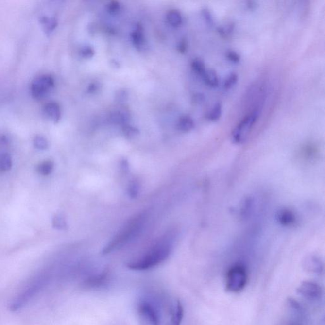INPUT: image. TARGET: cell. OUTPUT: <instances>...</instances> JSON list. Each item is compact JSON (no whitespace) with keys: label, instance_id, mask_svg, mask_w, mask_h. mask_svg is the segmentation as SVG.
I'll list each match as a JSON object with an SVG mask.
<instances>
[{"label":"cell","instance_id":"cell-1","mask_svg":"<svg viewBox=\"0 0 325 325\" xmlns=\"http://www.w3.org/2000/svg\"><path fill=\"white\" fill-rule=\"evenodd\" d=\"M171 253L170 244L161 243L153 248L142 257L127 264V268L132 270L144 271L154 268L166 260Z\"/></svg>","mask_w":325,"mask_h":325},{"label":"cell","instance_id":"cell-2","mask_svg":"<svg viewBox=\"0 0 325 325\" xmlns=\"http://www.w3.org/2000/svg\"><path fill=\"white\" fill-rule=\"evenodd\" d=\"M144 215H139L130 221L122 230L119 232L115 237L111 240L103 250V254H107L113 252V250L120 249L128 243L130 239L137 235L141 230L143 223L144 222Z\"/></svg>","mask_w":325,"mask_h":325},{"label":"cell","instance_id":"cell-3","mask_svg":"<svg viewBox=\"0 0 325 325\" xmlns=\"http://www.w3.org/2000/svg\"><path fill=\"white\" fill-rule=\"evenodd\" d=\"M49 278L46 274H41L31 281L26 288L13 300L10 305L12 311L21 309L33 298L40 292L47 284Z\"/></svg>","mask_w":325,"mask_h":325},{"label":"cell","instance_id":"cell-4","mask_svg":"<svg viewBox=\"0 0 325 325\" xmlns=\"http://www.w3.org/2000/svg\"><path fill=\"white\" fill-rule=\"evenodd\" d=\"M262 109H253L241 120L234 128L231 134V139L236 144L245 142L250 132L261 115Z\"/></svg>","mask_w":325,"mask_h":325},{"label":"cell","instance_id":"cell-5","mask_svg":"<svg viewBox=\"0 0 325 325\" xmlns=\"http://www.w3.org/2000/svg\"><path fill=\"white\" fill-rule=\"evenodd\" d=\"M247 282V271L243 265H234L229 269L225 281L226 289L229 292H239L245 289Z\"/></svg>","mask_w":325,"mask_h":325},{"label":"cell","instance_id":"cell-6","mask_svg":"<svg viewBox=\"0 0 325 325\" xmlns=\"http://www.w3.org/2000/svg\"><path fill=\"white\" fill-rule=\"evenodd\" d=\"M137 312L143 325H161L160 314L156 306L148 299H140Z\"/></svg>","mask_w":325,"mask_h":325},{"label":"cell","instance_id":"cell-7","mask_svg":"<svg viewBox=\"0 0 325 325\" xmlns=\"http://www.w3.org/2000/svg\"><path fill=\"white\" fill-rule=\"evenodd\" d=\"M54 86L55 82L52 76L43 74L33 81L31 85V94L34 99L40 100L47 96Z\"/></svg>","mask_w":325,"mask_h":325},{"label":"cell","instance_id":"cell-8","mask_svg":"<svg viewBox=\"0 0 325 325\" xmlns=\"http://www.w3.org/2000/svg\"><path fill=\"white\" fill-rule=\"evenodd\" d=\"M287 318L283 325H302L306 317L303 306L293 298L290 297L286 301Z\"/></svg>","mask_w":325,"mask_h":325},{"label":"cell","instance_id":"cell-9","mask_svg":"<svg viewBox=\"0 0 325 325\" xmlns=\"http://www.w3.org/2000/svg\"><path fill=\"white\" fill-rule=\"evenodd\" d=\"M297 292L302 297L310 301H317L322 296V289L320 285L311 281H304L299 285Z\"/></svg>","mask_w":325,"mask_h":325},{"label":"cell","instance_id":"cell-10","mask_svg":"<svg viewBox=\"0 0 325 325\" xmlns=\"http://www.w3.org/2000/svg\"><path fill=\"white\" fill-rule=\"evenodd\" d=\"M276 221L282 226L290 227L297 222V216L295 213L290 209L283 208L279 210L276 214Z\"/></svg>","mask_w":325,"mask_h":325},{"label":"cell","instance_id":"cell-11","mask_svg":"<svg viewBox=\"0 0 325 325\" xmlns=\"http://www.w3.org/2000/svg\"><path fill=\"white\" fill-rule=\"evenodd\" d=\"M184 314V310L183 304L179 300H176L171 307L169 325H181Z\"/></svg>","mask_w":325,"mask_h":325},{"label":"cell","instance_id":"cell-12","mask_svg":"<svg viewBox=\"0 0 325 325\" xmlns=\"http://www.w3.org/2000/svg\"><path fill=\"white\" fill-rule=\"evenodd\" d=\"M304 266L306 270L313 274H320L324 270L322 261L315 256H310L306 258Z\"/></svg>","mask_w":325,"mask_h":325},{"label":"cell","instance_id":"cell-13","mask_svg":"<svg viewBox=\"0 0 325 325\" xmlns=\"http://www.w3.org/2000/svg\"><path fill=\"white\" fill-rule=\"evenodd\" d=\"M44 113L47 118L55 123L59 121L61 119V108L57 103L51 102L45 105Z\"/></svg>","mask_w":325,"mask_h":325},{"label":"cell","instance_id":"cell-14","mask_svg":"<svg viewBox=\"0 0 325 325\" xmlns=\"http://www.w3.org/2000/svg\"><path fill=\"white\" fill-rule=\"evenodd\" d=\"M131 37L132 42L137 49H141L144 47L146 41L143 28L140 25L136 27V30L132 33Z\"/></svg>","mask_w":325,"mask_h":325},{"label":"cell","instance_id":"cell-15","mask_svg":"<svg viewBox=\"0 0 325 325\" xmlns=\"http://www.w3.org/2000/svg\"><path fill=\"white\" fill-rule=\"evenodd\" d=\"M202 79L207 86L212 88H216L219 86V78L216 71L213 69H207L205 73L202 76Z\"/></svg>","mask_w":325,"mask_h":325},{"label":"cell","instance_id":"cell-16","mask_svg":"<svg viewBox=\"0 0 325 325\" xmlns=\"http://www.w3.org/2000/svg\"><path fill=\"white\" fill-rule=\"evenodd\" d=\"M107 278H108V273L105 271L97 276L87 279L85 283V285L87 288L99 287L105 284L107 281Z\"/></svg>","mask_w":325,"mask_h":325},{"label":"cell","instance_id":"cell-17","mask_svg":"<svg viewBox=\"0 0 325 325\" xmlns=\"http://www.w3.org/2000/svg\"><path fill=\"white\" fill-rule=\"evenodd\" d=\"M194 121L189 116L185 115L180 118L177 123V128L180 131L188 132L193 129Z\"/></svg>","mask_w":325,"mask_h":325},{"label":"cell","instance_id":"cell-18","mask_svg":"<svg viewBox=\"0 0 325 325\" xmlns=\"http://www.w3.org/2000/svg\"><path fill=\"white\" fill-rule=\"evenodd\" d=\"M128 119H129V115H128L127 112L124 111H114L110 116L111 121L119 125H126Z\"/></svg>","mask_w":325,"mask_h":325},{"label":"cell","instance_id":"cell-19","mask_svg":"<svg viewBox=\"0 0 325 325\" xmlns=\"http://www.w3.org/2000/svg\"><path fill=\"white\" fill-rule=\"evenodd\" d=\"M169 23L173 27H179L183 22V17L181 13L177 10H171L167 16Z\"/></svg>","mask_w":325,"mask_h":325},{"label":"cell","instance_id":"cell-20","mask_svg":"<svg viewBox=\"0 0 325 325\" xmlns=\"http://www.w3.org/2000/svg\"><path fill=\"white\" fill-rule=\"evenodd\" d=\"M222 115V103H217L213 106L211 110L208 112L207 115V119L210 121H217L221 119Z\"/></svg>","mask_w":325,"mask_h":325},{"label":"cell","instance_id":"cell-21","mask_svg":"<svg viewBox=\"0 0 325 325\" xmlns=\"http://www.w3.org/2000/svg\"><path fill=\"white\" fill-rule=\"evenodd\" d=\"M191 68L194 73L200 76L201 78L204 76V74L205 73L207 70L204 62L202 59H198V58L192 60L191 62Z\"/></svg>","mask_w":325,"mask_h":325},{"label":"cell","instance_id":"cell-22","mask_svg":"<svg viewBox=\"0 0 325 325\" xmlns=\"http://www.w3.org/2000/svg\"><path fill=\"white\" fill-rule=\"evenodd\" d=\"M41 22L47 34L52 32L57 26V21H56L55 18L48 17H43L41 18Z\"/></svg>","mask_w":325,"mask_h":325},{"label":"cell","instance_id":"cell-23","mask_svg":"<svg viewBox=\"0 0 325 325\" xmlns=\"http://www.w3.org/2000/svg\"><path fill=\"white\" fill-rule=\"evenodd\" d=\"M12 161L11 156L8 153L0 154V171H8L11 169Z\"/></svg>","mask_w":325,"mask_h":325},{"label":"cell","instance_id":"cell-24","mask_svg":"<svg viewBox=\"0 0 325 325\" xmlns=\"http://www.w3.org/2000/svg\"><path fill=\"white\" fill-rule=\"evenodd\" d=\"M53 169V161L48 160L43 161L38 165L37 170L42 175H49L51 174Z\"/></svg>","mask_w":325,"mask_h":325},{"label":"cell","instance_id":"cell-25","mask_svg":"<svg viewBox=\"0 0 325 325\" xmlns=\"http://www.w3.org/2000/svg\"><path fill=\"white\" fill-rule=\"evenodd\" d=\"M238 81V75L236 72H231L225 78L223 83V88L225 90H230L237 85Z\"/></svg>","mask_w":325,"mask_h":325},{"label":"cell","instance_id":"cell-26","mask_svg":"<svg viewBox=\"0 0 325 325\" xmlns=\"http://www.w3.org/2000/svg\"><path fill=\"white\" fill-rule=\"evenodd\" d=\"M53 227L58 230H65L67 228V223L63 215L57 214L55 215L52 220Z\"/></svg>","mask_w":325,"mask_h":325},{"label":"cell","instance_id":"cell-27","mask_svg":"<svg viewBox=\"0 0 325 325\" xmlns=\"http://www.w3.org/2000/svg\"><path fill=\"white\" fill-rule=\"evenodd\" d=\"M123 132L124 135L129 138H133L139 134V131H138L137 128L133 127V126L127 125V124L123 125Z\"/></svg>","mask_w":325,"mask_h":325},{"label":"cell","instance_id":"cell-28","mask_svg":"<svg viewBox=\"0 0 325 325\" xmlns=\"http://www.w3.org/2000/svg\"><path fill=\"white\" fill-rule=\"evenodd\" d=\"M139 184L137 181H132L128 187L127 192L128 196L131 198H135L137 196L139 192Z\"/></svg>","mask_w":325,"mask_h":325},{"label":"cell","instance_id":"cell-29","mask_svg":"<svg viewBox=\"0 0 325 325\" xmlns=\"http://www.w3.org/2000/svg\"><path fill=\"white\" fill-rule=\"evenodd\" d=\"M225 57L229 62L233 64H238L241 61V56L236 51H227L225 53Z\"/></svg>","mask_w":325,"mask_h":325},{"label":"cell","instance_id":"cell-30","mask_svg":"<svg viewBox=\"0 0 325 325\" xmlns=\"http://www.w3.org/2000/svg\"><path fill=\"white\" fill-rule=\"evenodd\" d=\"M202 14L203 17H204L205 21L206 24L208 25L209 27H213L214 26L215 22L214 18H213V16L212 13H211L210 10L208 8H204L202 10Z\"/></svg>","mask_w":325,"mask_h":325},{"label":"cell","instance_id":"cell-31","mask_svg":"<svg viewBox=\"0 0 325 325\" xmlns=\"http://www.w3.org/2000/svg\"><path fill=\"white\" fill-rule=\"evenodd\" d=\"M34 144L38 150H45L48 148V142L44 137L41 136H37L34 138Z\"/></svg>","mask_w":325,"mask_h":325},{"label":"cell","instance_id":"cell-32","mask_svg":"<svg viewBox=\"0 0 325 325\" xmlns=\"http://www.w3.org/2000/svg\"><path fill=\"white\" fill-rule=\"evenodd\" d=\"M233 31V25L229 24L228 26L225 27H219L217 28V32L219 34L223 37V38H227Z\"/></svg>","mask_w":325,"mask_h":325},{"label":"cell","instance_id":"cell-33","mask_svg":"<svg viewBox=\"0 0 325 325\" xmlns=\"http://www.w3.org/2000/svg\"><path fill=\"white\" fill-rule=\"evenodd\" d=\"M81 55L85 59H90L94 55V51L92 47L90 46H85L82 47L80 51Z\"/></svg>","mask_w":325,"mask_h":325},{"label":"cell","instance_id":"cell-34","mask_svg":"<svg viewBox=\"0 0 325 325\" xmlns=\"http://www.w3.org/2000/svg\"><path fill=\"white\" fill-rule=\"evenodd\" d=\"M107 10L112 14H115L120 10V5L117 1L111 2L107 6Z\"/></svg>","mask_w":325,"mask_h":325},{"label":"cell","instance_id":"cell-35","mask_svg":"<svg viewBox=\"0 0 325 325\" xmlns=\"http://www.w3.org/2000/svg\"><path fill=\"white\" fill-rule=\"evenodd\" d=\"M178 51L182 53H185L188 50L187 41L185 40H183L180 41L179 45H178Z\"/></svg>","mask_w":325,"mask_h":325},{"label":"cell","instance_id":"cell-36","mask_svg":"<svg viewBox=\"0 0 325 325\" xmlns=\"http://www.w3.org/2000/svg\"><path fill=\"white\" fill-rule=\"evenodd\" d=\"M128 95L125 91H120L119 94L117 95L118 101L119 103H124L127 100Z\"/></svg>","mask_w":325,"mask_h":325},{"label":"cell","instance_id":"cell-37","mask_svg":"<svg viewBox=\"0 0 325 325\" xmlns=\"http://www.w3.org/2000/svg\"><path fill=\"white\" fill-rule=\"evenodd\" d=\"M194 102L197 103H204L205 101V96L204 95L200 94V93H198L194 95L193 97Z\"/></svg>","mask_w":325,"mask_h":325},{"label":"cell","instance_id":"cell-38","mask_svg":"<svg viewBox=\"0 0 325 325\" xmlns=\"http://www.w3.org/2000/svg\"><path fill=\"white\" fill-rule=\"evenodd\" d=\"M98 86H97V84H92L90 85V86H88V92H94L95 91L97 90V89H98Z\"/></svg>","mask_w":325,"mask_h":325},{"label":"cell","instance_id":"cell-39","mask_svg":"<svg viewBox=\"0 0 325 325\" xmlns=\"http://www.w3.org/2000/svg\"><path fill=\"white\" fill-rule=\"evenodd\" d=\"M256 4H255V2L254 1H248V4H247V7L248 8H250V9H254L255 7H256Z\"/></svg>","mask_w":325,"mask_h":325}]
</instances>
